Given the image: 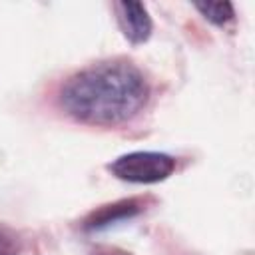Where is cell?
I'll return each instance as SVG.
<instances>
[{"label": "cell", "mask_w": 255, "mask_h": 255, "mask_svg": "<svg viewBox=\"0 0 255 255\" xmlns=\"http://www.w3.org/2000/svg\"><path fill=\"white\" fill-rule=\"evenodd\" d=\"M147 98L149 84L137 66L108 60L72 74L58 92V106L74 122L112 128L135 118Z\"/></svg>", "instance_id": "1"}, {"label": "cell", "mask_w": 255, "mask_h": 255, "mask_svg": "<svg viewBox=\"0 0 255 255\" xmlns=\"http://www.w3.org/2000/svg\"><path fill=\"white\" fill-rule=\"evenodd\" d=\"M175 169V157L163 151H129L108 163V171L129 183H157Z\"/></svg>", "instance_id": "2"}, {"label": "cell", "mask_w": 255, "mask_h": 255, "mask_svg": "<svg viewBox=\"0 0 255 255\" xmlns=\"http://www.w3.org/2000/svg\"><path fill=\"white\" fill-rule=\"evenodd\" d=\"M143 211V203L135 197L131 199H122V201H116V203H108V205H102L98 209H94L84 221H82V227L86 231H102V229H108V227H114V225H120L124 221H129L133 219L135 215H139Z\"/></svg>", "instance_id": "3"}, {"label": "cell", "mask_w": 255, "mask_h": 255, "mask_svg": "<svg viewBox=\"0 0 255 255\" xmlns=\"http://www.w3.org/2000/svg\"><path fill=\"white\" fill-rule=\"evenodd\" d=\"M116 12L120 28L131 44H143L149 40L153 22L147 14V8L141 2H118Z\"/></svg>", "instance_id": "4"}, {"label": "cell", "mask_w": 255, "mask_h": 255, "mask_svg": "<svg viewBox=\"0 0 255 255\" xmlns=\"http://www.w3.org/2000/svg\"><path fill=\"white\" fill-rule=\"evenodd\" d=\"M195 8L201 12L205 20H209L215 26H223L231 22L235 16L231 2H195Z\"/></svg>", "instance_id": "5"}, {"label": "cell", "mask_w": 255, "mask_h": 255, "mask_svg": "<svg viewBox=\"0 0 255 255\" xmlns=\"http://www.w3.org/2000/svg\"><path fill=\"white\" fill-rule=\"evenodd\" d=\"M92 255H131V253L122 251V249H116V247H98Z\"/></svg>", "instance_id": "6"}, {"label": "cell", "mask_w": 255, "mask_h": 255, "mask_svg": "<svg viewBox=\"0 0 255 255\" xmlns=\"http://www.w3.org/2000/svg\"><path fill=\"white\" fill-rule=\"evenodd\" d=\"M0 255H16V253H10V251H0Z\"/></svg>", "instance_id": "7"}]
</instances>
